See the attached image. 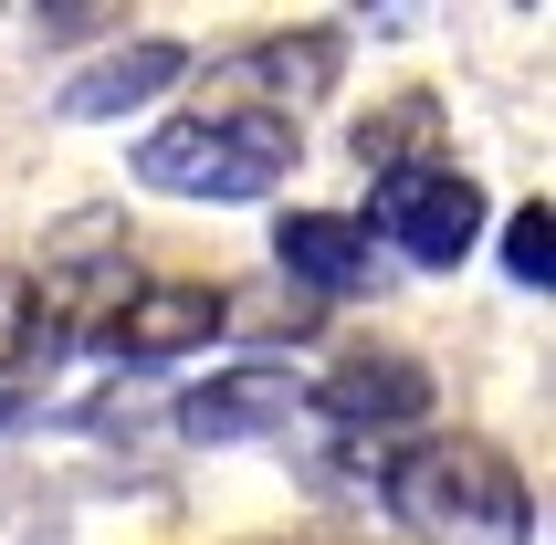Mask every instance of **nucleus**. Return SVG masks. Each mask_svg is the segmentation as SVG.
<instances>
[{"instance_id":"obj_1","label":"nucleus","mask_w":556,"mask_h":545,"mask_svg":"<svg viewBox=\"0 0 556 545\" xmlns=\"http://www.w3.org/2000/svg\"><path fill=\"white\" fill-rule=\"evenodd\" d=\"M389 515L420 545H535V493L483 441H420L389 461Z\"/></svg>"},{"instance_id":"obj_2","label":"nucleus","mask_w":556,"mask_h":545,"mask_svg":"<svg viewBox=\"0 0 556 545\" xmlns=\"http://www.w3.org/2000/svg\"><path fill=\"white\" fill-rule=\"evenodd\" d=\"M294 126L274 116H168L137 137V189H168V200H263V189L294 179Z\"/></svg>"},{"instance_id":"obj_3","label":"nucleus","mask_w":556,"mask_h":545,"mask_svg":"<svg viewBox=\"0 0 556 545\" xmlns=\"http://www.w3.org/2000/svg\"><path fill=\"white\" fill-rule=\"evenodd\" d=\"M368 242H400L420 272H452L472 242H483V189L463 168H389L368 211Z\"/></svg>"},{"instance_id":"obj_4","label":"nucleus","mask_w":556,"mask_h":545,"mask_svg":"<svg viewBox=\"0 0 556 545\" xmlns=\"http://www.w3.org/2000/svg\"><path fill=\"white\" fill-rule=\"evenodd\" d=\"M326 85H337V42L326 31H294V42H252V53L211 63L200 74L211 105H189V116H274V126H294V105H315Z\"/></svg>"},{"instance_id":"obj_5","label":"nucleus","mask_w":556,"mask_h":545,"mask_svg":"<svg viewBox=\"0 0 556 545\" xmlns=\"http://www.w3.org/2000/svg\"><path fill=\"white\" fill-rule=\"evenodd\" d=\"M305 409L337 430V441H389V430L431 420V367L400 357V346H368V357L326 367V389H305Z\"/></svg>"},{"instance_id":"obj_6","label":"nucleus","mask_w":556,"mask_h":545,"mask_svg":"<svg viewBox=\"0 0 556 545\" xmlns=\"http://www.w3.org/2000/svg\"><path fill=\"white\" fill-rule=\"evenodd\" d=\"M305 420V378L274 357H242L220 367V378H200V389L179 398V430L189 441H274V430Z\"/></svg>"},{"instance_id":"obj_7","label":"nucleus","mask_w":556,"mask_h":545,"mask_svg":"<svg viewBox=\"0 0 556 545\" xmlns=\"http://www.w3.org/2000/svg\"><path fill=\"white\" fill-rule=\"evenodd\" d=\"M220 335V294L211 283H126V304L105 315V357H126V367H168V357H200Z\"/></svg>"},{"instance_id":"obj_8","label":"nucleus","mask_w":556,"mask_h":545,"mask_svg":"<svg viewBox=\"0 0 556 545\" xmlns=\"http://www.w3.org/2000/svg\"><path fill=\"white\" fill-rule=\"evenodd\" d=\"M274 263L305 294H368L378 283V242H368V220H346V211H283L274 220Z\"/></svg>"},{"instance_id":"obj_9","label":"nucleus","mask_w":556,"mask_h":545,"mask_svg":"<svg viewBox=\"0 0 556 545\" xmlns=\"http://www.w3.org/2000/svg\"><path fill=\"white\" fill-rule=\"evenodd\" d=\"M179 74H189L179 42H116L105 63H85V74L63 85V116H74V126H105V116H126V105H148V94H168Z\"/></svg>"},{"instance_id":"obj_10","label":"nucleus","mask_w":556,"mask_h":545,"mask_svg":"<svg viewBox=\"0 0 556 545\" xmlns=\"http://www.w3.org/2000/svg\"><path fill=\"white\" fill-rule=\"evenodd\" d=\"M504 272H515L526 294H546V283H556V211H546V200H526V211L504 220Z\"/></svg>"},{"instance_id":"obj_11","label":"nucleus","mask_w":556,"mask_h":545,"mask_svg":"<svg viewBox=\"0 0 556 545\" xmlns=\"http://www.w3.org/2000/svg\"><path fill=\"white\" fill-rule=\"evenodd\" d=\"M22 346H31V315H22V283L0 272V357H22Z\"/></svg>"},{"instance_id":"obj_12","label":"nucleus","mask_w":556,"mask_h":545,"mask_svg":"<svg viewBox=\"0 0 556 545\" xmlns=\"http://www.w3.org/2000/svg\"><path fill=\"white\" fill-rule=\"evenodd\" d=\"M11 420H22V389H0V430H11Z\"/></svg>"}]
</instances>
